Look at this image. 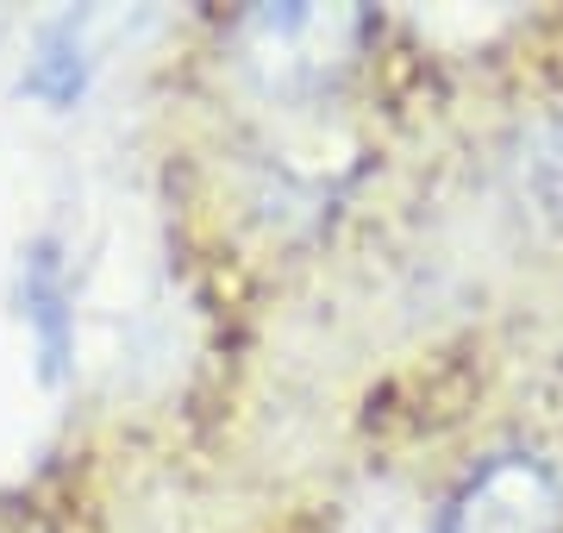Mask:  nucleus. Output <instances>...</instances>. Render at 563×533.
Wrapping results in <instances>:
<instances>
[{
  "label": "nucleus",
  "instance_id": "1",
  "mask_svg": "<svg viewBox=\"0 0 563 533\" xmlns=\"http://www.w3.org/2000/svg\"><path fill=\"white\" fill-rule=\"evenodd\" d=\"M439 533H563V477L544 458L501 452L457 483Z\"/></svg>",
  "mask_w": 563,
  "mask_h": 533
},
{
  "label": "nucleus",
  "instance_id": "2",
  "mask_svg": "<svg viewBox=\"0 0 563 533\" xmlns=\"http://www.w3.org/2000/svg\"><path fill=\"white\" fill-rule=\"evenodd\" d=\"M351 13H320V7H263L244 20V39H251V63L269 69V83L295 88L307 83H325V63H344L332 57V32H351Z\"/></svg>",
  "mask_w": 563,
  "mask_h": 533
},
{
  "label": "nucleus",
  "instance_id": "3",
  "mask_svg": "<svg viewBox=\"0 0 563 533\" xmlns=\"http://www.w3.org/2000/svg\"><path fill=\"white\" fill-rule=\"evenodd\" d=\"M25 320L38 333L44 377H57L63 351H69V308H63V270H57V258H51V246H38L32 264H25Z\"/></svg>",
  "mask_w": 563,
  "mask_h": 533
},
{
  "label": "nucleus",
  "instance_id": "4",
  "mask_svg": "<svg viewBox=\"0 0 563 533\" xmlns=\"http://www.w3.org/2000/svg\"><path fill=\"white\" fill-rule=\"evenodd\" d=\"M81 83H88V57H81L76 20H63V25L44 32L38 57L25 69V95H38V101H51V107H69L81 95Z\"/></svg>",
  "mask_w": 563,
  "mask_h": 533
}]
</instances>
